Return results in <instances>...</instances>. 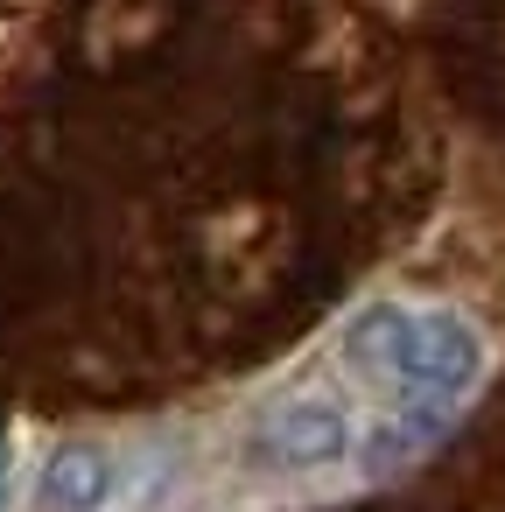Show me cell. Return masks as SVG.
Segmentation results:
<instances>
[{"mask_svg": "<svg viewBox=\"0 0 505 512\" xmlns=\"http://www.w3.org/2000/svg\"><path fill=\"white\" fill-rule=\"evenodd\" d=\"M358 372L400 386L407 400H442L456 407L484 379V337L449 316V309H414V302H372L344 323L337 344Z\"/></svg>", "mask_w": 505, "mask_h": 512, "instance_id": "6da1fadb", "label": "cell"}, {"mask_svg": "<svg viewBox=\"0 0 505 512\" xmlns=\"http://www.w3.org/2000/svg\"><path fill=\"white\" fill-rule=\"evenodd\" d=\"M351 449H358V421L330 393H295L267 414V456L288 470H330Z\"/></svg>", "mask_w": 505, "mask_h": 512, "instance_id": "7a4b0ae2", "label": "cell"}, {"mask_svg": "<svg viewBox=\"0 0 505 512\" xmlns=\"http://www.w3.org/2000/svg\"><path fill=\"white\" fill-rule=\"evenodd\" d=\"M120 484H127V470H120V456L113 449H99V442H71V449H57L50 463H43V505L50 512H106L113 498H120Z\"/></svg>", "mask_w": 505, "mask_h": 512, "instance_id": "3957f363", "label": "cell"}]
</instances>
